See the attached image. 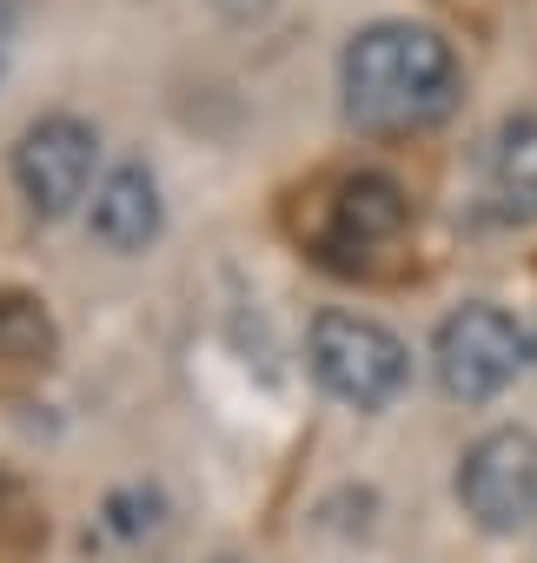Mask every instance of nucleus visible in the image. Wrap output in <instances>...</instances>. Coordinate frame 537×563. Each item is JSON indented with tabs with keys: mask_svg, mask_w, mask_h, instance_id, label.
<instances>
[{
	"mask_svg": "<svg viewBox=\"0 0 537 563\" xmlns=\"http://www.w3.org/2000/svg\"><path fill=\"white\" fill-rule=\"evenodd\" d=\"M458 54L425 21H372L339 54V100L359 133H425L458 107Z\"/></svg>",
	"mask_w": 537,
	"mask_h": 563,
	"instance_id": "obj_1",
	"label": "nucleus"
},
{
	"mask_svg": "<svg viewBox=\"0 0 537 563\" xmlns=\"http://www.w3.org/2000/svg\"><path fill=\"white\" fill-rule=\"evenodd\" d=\"M306 358H313V378L352 411H385L412 385L405 339L365 312H319L306 332Z\"/></svg>",
	"mask_w": 537,
	"mask_h": 563,
	"instance_id": "obj_2",
	"label": "nucleus"
},
{
	"mask_svg": "<svg viewBox=\"0 0 537 563\" xmlns=\"http://www.w3.org/2000/svg\"><path fill=\"white\" fill-rule=\"evenodd\" d=\"M524 352H530V345H524L517 319H511L504 306L471 299V306H458V312L438 325V339H431V372H438L445 398H458V405H491L497 391L517 385Z\"/></svg>",
	"mask_w": 537,
	"mask_h": 563,
	"instance_id": "obj_3",
	"label": "nucleus"
},
{
	"mask_svg": "<svg viewBox=\"0 0 537 563\" xmlns=\"http://www.w3.org/2000/svg\"><path fill=\"white\" fill-rule=\"evenodd\" d=\"M458 504L491 537L530 530L537 523V431L524 424L484 431L458 464Z\"/></svg>",
	"mask_w": 537,
	"mask_h": 563,
	"instance_id": "obj_4",
	"label": "nucleus"
},
{
	"mask_svg": "<svg viewBox=\"0 0 537 563\" xmlns=\"http://www.w3.org/2000/svg\"><path fill=\"white\" fill-rule=\"evenodd\" d=\"M94 159H100V133L80 113H47L14 146V186L41 219H61V212H74L87 199Z\"/></svg>",
	"mask_w": 537,
	"mask_h": 563,
	"instance_id": "obj_5",
	"label": "nucleus"
},
{
	"mask_svg": "<svg viewBox=\"0 0 537 563\" xmlns=\"http://www.w3.org/2000/svg\"><path fill=\"white\" fill-rule=\"evenodd\" d=\"M87 225H94V239H100L107 252H146V245L160 239V225H166L160 179H153L140 159L113 166V173L94 186V212H87Z\"/></svg>",
	"mask_w": 537,
	"mask_h": 563,
	"instance_id": "obj_6",
	"label": "nucleus"
},
{
	"mask_svg": "<svg viewBox=\"0 0 537 563\" xmlns=\"http://www.w3.org/2000/svg\"><path fill=\"white\" fill-rule=\"evenodd\" d=\"M484 212L504 225L537 219V113H511L484 146Z\"/></svg>",
	"mask_w": 537,
	"mask_h": 563,
	"instance_id": "obj_7",
	"label": "nucleus"
},
{
	"mask_svg": "<svg viewBox=\"0 0 537 563\" xmlns=\"http://www.w3.org/2000/svg\"><path fill=\"white\" fill-rule=\"evenodd\" d=\"M405 212H412V206H405V192H398L385 173L346 179V186H339V206H332L346 245H385V239H398V232H405Z\"/></svg>",
	"mask_w": 537,
	"mask_h": 563,
	"instance_id": "obj_8",
	"label": "nucleus"
},
{
	"mask_svg": "<svg viewBox=\"0 0 537 563\" xmlns=\"http://www.w3.org/2000/svg\"><path fill=\"white\" fill-rule=\"evenodd\" d=\"M0 358L8 365H47L54 358V325H47L41 299L0 292Z\"/></svg>",
	"mask_w": 537,
	"mask_h": 563,
	"instance_id": "obj_9",
	"label": "nucleus"
},
{
	"mask_svg": "<svg viewBox=\"0 0 537 563\" xmlns=\"http://www.w3.org/2000/svg\"><path fill=\"white\" fill-rule=\"evenodd\" d=\"M219 8H226L232 21H252V14H265V8H273V0H219Z\"/></svg>",
	"mask_w": 537,
	"mask_h": 563,
	"instance_id": "obj_10",
	"label": "nucleus"
},
{
	"mask_svg": "<svg viewBox=\"0 0 537 563\" xmlns=\"http://www.w3.org/2000/svg\"><path fill=\"white\" fill-rule=\"evenodd\" d=\"M0 67H8V0H0Z\"/></svg>",
	"mask_w": 537,
	"mask_h": 563,
	"instance_id": "obj_11",
	"label": "nucleus"
},
{
	"mask_svg": "<svg viewBox=\"0 0 537 563\" xmlns=\"http://www.w3.org/2000/svg\"><path fill=\"white\" fill-rule=\"evenodd\" d=\"M530 352H537V345H530Z\"/></svg>",
	"mask_w": 537,
	"mask_h": 563,
	"instance_id": "obj_12",
	"label": "nucleus"
}]
</instances>
